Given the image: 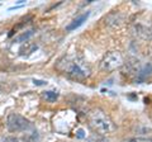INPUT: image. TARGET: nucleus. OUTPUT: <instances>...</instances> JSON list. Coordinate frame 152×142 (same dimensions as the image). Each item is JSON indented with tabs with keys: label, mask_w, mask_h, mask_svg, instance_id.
Masks as SVG:
<instances>
[{
	"label": "nucleus",
	"mask_w": 152,
	"mask_h": 142,
	"mask_svg": "<svg viewBox=\"0 0 152 142\" xmlns=\"http://www.w3.org/2000/svg\"><path fill=\"white\" fill-rule=\"evenodd\" d=\"M4 142H19L15 137H7L5 140H4Z\"/></svg>",
	"instance_id": "4468645a"
},
{
	"label": "nucleus",
	"mask_w": 152,
	"mask_h": 142,
	"mask_svg": "<svg viewBox=\"0 0 152 142\" xmlns=\"http://www.w3.org/2000/svg\"><path fill=\"white\" fill-rule=\"evenodd\" d=\"M122 65H123V57L119 52H117V51H112L109 53H107L100 64L102 69L104 71H114L115 69L121 67Z\"/></svg>",
	"instance_id": "7ed1b4c3"
},
{
	"label": "nucleus",
	"mask_w": 152,
	"mask_h": 142,
	"mask_svg": "<svg viewBox=\"0 0 152 142\" xmlns=\"http://www.w3.org/2000/svg\"><path fill=\"white\" fill-rule=\"evenodd\" d=\"M23 140H24V142H37L38 141V135H37V132H32V133H29V135L23 136Z\"/></svg>",
	"instance_id": "9d476101"
},
{
	"label": "nucleus",
	"mask_w": 152,
	"mask_h": 142,
	"mask_svg": "<svg viewBox=\"0 0 152 142\" xmlns=\"http://www.w3.org/2000/svg\"><path fill=\"white\" fill-rule=\"evenodd\" d=\"M123 142H152V140L146 138V137H133V138H128Z\"/></svg>",
	"instance_id": "9b49d317"
},
{
	"label": "nucleus",
	"mask_w": 152,
	"mask_h": 142,
	"mask_svg": "<svg viewBox=\"0 0 152 142\" xmlns=\"http://www.w3.org/2000/svg\"><path fill=\"white\" fill-rule=\"evenodd\" d=\"M66 65H67V67H65L64 71H66L67 74H70L72 78H76V79H84L86 78L88 75V70L84 69L81 65L79 62H71V61H66Z\"/></svg>",
	"instance_id": "20e7f679"
},
{
	"label": "nucleus",
	"mask_w": 152,
	"mask_h": 142,
	"mask_svg": "<svg viewBox=\"0 0 152 142\" xmlns=\"http://www.w3.org/2000/svg\"><path fill=\"white\" fill-rule=\"evenodd\" d=\"M89 122L94 131L102 136H107L115 131V124L113 123V121L100 109L93 111L90 113Z\"/></svg>",
	"instance_id": "f257e3e1"
},
{
	"label": "nucleus",
	"mask_w": 152,
	"mask_h": 142,
	"mask_svg": "<svg viewBox=\"0 0 152 142\" xmlns=\"http://www.w3.org/2000/svg\"><path fill=\"white\" fill-rule=\"evenodd\" d=\"M43 97L47 99V100H50V102H56V99L58 98V93H55V91H45L43 93Z\"/></svg>",
	"instance_id": "1a4fd4ad"
},
{
	"label": "nucleus",
	"mask_w": 152,
	"mask_h": 142,
	"mask_svg": "<svg viewBox=\"0 0 152 142\" xmlns=\"http://www.w3.org/2000/svg\"><path fill=\"white\" fill-rule=\"evenodd\" d=\"M32 127V123L18 113H9L7 117V128L10 132L27 131Z\"/></svg>",
	"instance_id": "f03ea898"
},
{
	"label": "nucleus",
	"mask_w": 152,
	"mask_h": 142,
	"mask_svg": "<svg viewBox=\"0 0 152 142\" xmlns=\"http://www.w3.org/2000/svg\"><path fill=\"white\" fill-rule=\"evenodd\" d=\"M86 142H108V140L105 138V136H102L99 133H93V135H90Z\"/></svg>",
	"instance_id": "0eeeda50"
},
{
	"label": "nucleus",
	"mask_w": 152,
	"mask_h": 142,
	"mask_svg": "<svg viewBox=\"0 0 152 142\" xmlns=\"http://www.w3.org/2000/svg\"><path fill=\"white\" fill-rule=\"evenodd\" d=\"M151 74H152V65L151 64L145 65L143 67H142L138 72H137V81H138V83L145 81V80L148 78Z\"/></svg>",
	"instance_id": "423d86ee"
},
{
	"label": "nucleus",
	"mask_w": 152,
	"mask_h": 142,
	"mask_svg": "<svg viewBox=\"0 0 152 142\" xmlns=\"http://www.w3.org/2000/svg\"><path fill=\"white\" fill-rule=\"evenodd\" d=\"M89 15H90V12H85L84 14H81L80 17H77L76 19H74L72 22L70 23V24L66 27V31L67 32H71V31H75L76 28H79L80 26H83L85 22H86V19L89 18Z\"/></svg>",
	"instance_id": "39448f33"
},
{
	"label": "nucleus",
	"mask_w": 152,
	"mask_h": 142,
	"mask_svg": "<svg viewBox=\"0 0 152 142\" xmlns=\"http://www.w3.org/2000/svg\"><path fill=\"white\" fill-rule=\"evenodd\" d=\"M76 136H77L79 138H84V137H85V135H84V130L80 128V130L76 131Z\"/></svg>",
	"instance_id": "ddd939ff"
},
{
	"label": "nucleus",
	"mask_w": 152,
	"mask_h": 142,
	"mask_svg": "<svg viewBox=\"0 0 152 142\" xmlns=\"http://www.w3.org/2000/svg\"><path fill=\"white\" fill-rule=\"evenodd\" d=\"M33 83H34L36 85H39V86H42V85H47V81H45V80H37V79H34V80H33Z\"/></svg>",
	"instance_id": "f8f14e48"
},
{
	"label": "nucleus",
	"mask_w": 152,
	"mask_h": 142,
	"mask_svg": "<svg viewBox=\"0 0 152 142\" xmlns=\"http://www.w3.org/2000/svg\"><path fill=\"white\" fill-rule=\"evenodd\" d=\"M33 34H34V29H29V31H27L24 33H22L20 36H18L15 38V41L17 42H24V41H27L28 38H29V37H32Z\"/></svg>",
	"instance_id": "6e6552de"
}]
</instances>
